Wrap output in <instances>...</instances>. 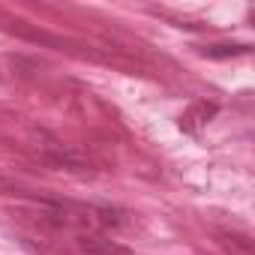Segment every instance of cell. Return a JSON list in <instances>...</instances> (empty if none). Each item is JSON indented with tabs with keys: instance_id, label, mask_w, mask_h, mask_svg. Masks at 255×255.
I'll use <instances>...</instances> for the list:
<instances>
[{
	"instance_id": "1",
	"label": "cell",
	"mask_w": 255,
	"mask_h": 255,
	"mask_svg": "<svg viewBox=\"0 0 255 255\" xmlns=\"http://www.w3.org/2000/svg\"><path fill=\"white\" fill-rule=\"evenodd\" d=\"M78 249L87 255H129L123 246H117L114 240H105L99 234H81L78 237Z\"/></svg>"
},
{
	"instance_id": "2",
	"label": "cell",
	"mask_w": 255,
	"mask_h": 255,
	"mask_svg": "<svg viewBox=\"0 0 255 255\" xmlns=\"http://www.w3.org/2000/svg\"><path fill=\"white\" fill-rule=\"evenodd\" d=\"M246 51H249V45H210V48H204L207 57H237Z\"/></svg>"
},
{
	"instance_id": "3",
	"label": "cell",
	"mask_w": 255,
	"mask_h": 255,
	"mask_svg": "<svg viewBox=\"0 0 255 255\" xmlns=\"http://www.w3.org/2000/svg\"><path fill=\"white\" fill-rule=\"evenodd\" d=\"M99 216H102V222H105V225H123V216H120V210L99 207Z\"/></svg>"
}]
</instances>
